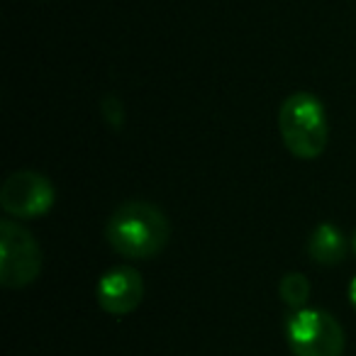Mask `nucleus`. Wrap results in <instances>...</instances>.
<instances>
[{
	"label": "nucleus",
	"mask_w": 356,
	"mask_h": 356,
	"mask_svg": "<svg viewBox=\"0 0 356 356\" xmlns=\"http://www.w3.org/2000/svg\"><path fill=\"white\" fill-rule=\"evenodd\" d=\"M171 237V222L161 208L147 200L118 205L105 225V239L124 259H152L163 252Z\"/></svg>",
	"instance_id": "nucleus-1"
},
{
	"label": "nucleus",
	"mask_w": 356,
	"mask_h": 356,
	"mask_svg": "<svg viewBox=\"0 0 356 356\" xmlns=\"http://www.w3.org/2000/svg\"><path fill=\"white\" fill-rule=\"evenodd\" d=\"M278 129L286 149L298 159H317L330 142V124L320 98L312 93H293L278 110Z\"/></svg>",
	"instance_id": "nucleus-2"
},
{
	"label": "nucleus",
	"mask_w": 356,
	"mask_h": 356,
	"mask_svg": "<svg viewBox=\"0 0 356 356\" xmlns=\"http://www.w3.org/2000/svg\"><path fill=\"white\" fill-rule=\"evenodd\" d=\"M286 339L296 356H341L346 346L341 325L317 307H302L288 317Z\"/></svg>",
	"instance_id": "nucleus-3"
},
{
	"label": "nucleus",
	"mask_w": 356,
	"mask_h": 356,
	"mask_svg": "<svg viewBox=\"0 0 356 356\" xmlns=\"http://www.w3.org/2000/svg\"><path fill=\"white\" fill-rule=\"evenodd\" d=\"M42 252L30 229L15 220L0 222V283L3 288H25L40 276Z\"/></svg>",
	"instance_id": "nucleus-4"
},
{
	"label": "nucleus",
	"mask_w": 356,
	"mask_h": 356,
	"mask_svg": "<svg viewBox=\"0 0 356 356\" xmlns=\"http://www.w3.org/2000/svg\"><path fill=\"white\" fill-rule=\"evenodd\" d=\"M54 186L37 171H15L0 188V208L10 218L35 220L49 213L54 205Z\"/></svg>",
	"instance_id": "nucleus-5"
},
{
	"label": "nucleus",
	"mask_w": 356,
	"mask_h": 356,
	"mask_svg": "<svg viewBox=\"0 0 356 356\" xmlns=\"http://www.w3.org/2000/svg\"><path fill=\"white\" fill-rule=\"evenodd\" d=\"M95 298H98V305L108 315H129L142 302L144 281L137 268L115 266L100 276L98 286H95Z\"/></svg>",
	"instance_id": "nucleus-6"
},
{
	"label": "nucleus",
	"mask_w": 356,
	"mask_h": 356,
	"mask_svg": "<svg viewBox=\"0 0 356 356\" xmlns=\"http://www.w3.org/2000/svg\"><path fill=\"white\" fill-rule=\"evenodd\" d=\"M346 252H349V244H346L344 234H341L339 227L330 222L317 225L315 232L307 239V257L317 266H337V264L344 261Z\"/></svg>",
	"instance_id": "nucleus-7"
},
{
	"label": "nucleus",
	"mask_w": 356,
	"mask_h": 356,
	"mask_svg": "<svg viewBox=\"0 0 356 356\" xmlns=\"http://www.w3.org/2000/svg\"><path fill=\"white\" fill-rule=\"evenodd\" d=\"M278 296H281V300L286 302L288 307L302 310L307 298H310V281L298 271L286 273V276L281 278V283H278Z\"/></svg>",
	"instance_id": "nucleus-8"
},
{
	"label": "nucleus",
	"mask_w": 356,
	"mask_h": 356,
	"mask_svg": "<svg viewBox=\"0 0 356 356\" xmlns=\"http://www.w3.org/2000/svg\"><path fill=\"white\" fill-rule=\"evenodd\" d=\"M100 110H103V118L108 120L113 127H120L122 124V103H120V98H115V95H108V98H103V103H100Z\"/></svg>",
	"instance_id": "nucleus-9"
},
{
	"label": "nucleus",
	"mask_w": 356,
	"mask_h": 356,
	"mask_svg": "<svg viewBox=\"0 0 356 356\" xmlns=\"http://www.w3.org/2000/svg\"><path fill=\"white\" fill-rule=\"evenodd\" d=\"M349 302L354 305V310H356V278L349 283Z\"/></svg>",
	"instance_id": "nucleus-10"
},
{
	"label": "nucleus",
	"mask_w": 356,
	"mask_h": 356,
	"mask_svg": "<svg viewBox=\"0 0 356 356\" xmlns=\"http://www.w3.org/2000/svg\"><path fill=\"white\" fill-rule=\"evenodd\" d=\"M351 249H354V254H356V229H354V237H351Z\"/></svg>",
	"instance_id": "nucleus-11"
}]
</instances>
